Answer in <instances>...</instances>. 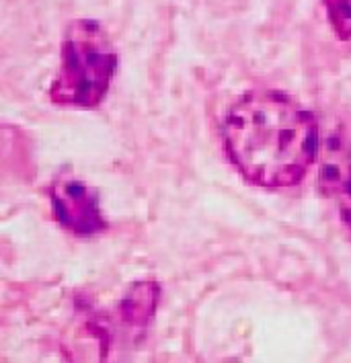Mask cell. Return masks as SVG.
Instances as JSON below:
<instances>
[{
  "label": "cell",
  "instance_id": "obj_1",
  "mask_svg": "<svg viewBox=\"0 0 351 363\" xmlns=\"http://www.w3.org/2000/svg\"><path fill=\"white\" fill-rule=\"evenodd\" d=\"M224 148L238 172L259 187H290L318 154V125L290 96L259 91L240 96L224 119Z\"/></svg>",
  "mask_w": 351,
  "mask_h": 363
},
{
  "label": "cell",
  "instance_id": "obj_2",
  "mask_svg": "<svg viewBox=\"0 0 351 363\" xmlns=\"http://www.w3.org/2000/svg\"><path fill=\"white\" fill-rule=\"evenodd\" d=\"M116 68V45L103 25L93 19L72 21L64 31L50 99L62 107L93 109L107 95Z\"/></svg>",
  "mask_w": 351,
  "mask_h": 363
},
{
  "label": "cell",
  "instance_id": "obj_3",
  "mask_svg": "<svg viewBox=\"0 0 351 363\" xmlns=\"http://www.w3.org/2000/svg\"><path fill=\"white\" fill-rule=\"evenodd\" d=\"M52 208L60 224L77 236H93L107 228L97 195L70 171H62L54 179Z\"/></svg>",
  "mask_w": 351,
  "mask_h": 363
},
{
  "label": "cell",
  "instance_id": "obj_4",
  "mask_svg": "<svg viewBox=\"0 0 351 363\" xmlns=\"http://www.w3.org/2000/svg\"><path fill=\"white\" fill-rule=\"evenodd\" d=\"M318 187L337 206L341 222L351 230V125L335 130L323 148Z\"/></svg>",
  "mask_w": 351,
  "mask_h": 363
},
{
  "label": "cell",
  "instance_id": "obj_5",
  "mask_svg": "<svg viewBox=\"0 0 351 363\" xmlns=\"http://www.w3.org/2000/svg\"><path fill=\"white\" fill-rule=\"evenodd\" d=\"M156 296H158L156 284H152V281L136 284L132 294L123 300V306H121L123 318L128 323H134V325H144L155 310Z\"/></svg>",
  "mask_w": 351,
  "mask_h": 363
},
{
  "label": "cell",
  "instance_id": "obj_6",
  "mask_svg": "<svg viewBox=\"0 0 351 363\" xmlns=\"http://www.w3.org/2000/svg\"><path fill=\"white\" fill-rule=\"evenodd\" d=\"M335 35L341 41H351V0H323Z\"/></svg>",
  "mask_w": 351,
  "mask_h": 363
}]
</instances>
